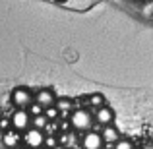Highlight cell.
Masks as SVG:
<instances>
[{"label":"cell","instance_id":"cell-11","mask_svg":"<svg viewBox=\"0 0 153 149\" xmlns=\"http://www.w3.org/2000/svg\"><path fill=\"white\" fill-rule=\"evenodd\" d=\"M89 105L95 107V108L107 107V99H105V95H101V93H91L89 95Z\"/></svg>","mask_w":153,"mask_h":149},{"label":"cell","instance_id":"cell-15","mask_svg":"<svg viewBox=\"0 0 153 149\" xmlns=\"http://www.w3.org/2000/svg\"><path fill=\"white\" fill-rule=\"evenodd\" d=\"M43 114H45V118L49 120V118H58V110H56V107H51V108H45V112H43Z\"/></svg>","mask_w":153,"mask_h":149},{"label":"cell","instance_id":"cell-10","mask_svg":"<svg viewBox=\"0 0 153 149\" xmlns=\"http://www.w3.org/2000/svg\"><path fill=\"white\" fill-rule=\"evenodd\" d=\"M54 107H56V110H58V114H62V116L72 114V110H74V105H72L70 99H58V103H56Z\"/></svg>","mask_w":153,"mask_h":149},{"label":"cell","instance_id":"cell-6","mask_svg":"<svg viewBox=\"0 0 153 149\" xmlns=\"http://www.w3.org/2000/svg\"><path fill=\"white\" fill-rule=\"evenodd\" d=\"M93 120L99 124V126H111L112 122H114V110H112L111 107H101V108H97V112H95V116H93Z\"/></svg>","mask_w":153,"mask_h":149},{"label":"cell","instance_id":"cell-7","mask_svg":"<svg viewBox=\"0 0 153 149\" xmlns=\"http://www.w3.org/2000/svg\"><path fill=\"white\" fill-rule=\"evenodd\" d=\"M103 138L99 132H87L82 138V149H103Z\"/></svg>","mask_w":153,"mask_h":149},{"label":"cell","instance_id":"cell-4","mask_svg":"<svg viewBox=\"0 0 153 149\" xmlns=\"http://www.w3.org/2000/svg\"><path fill=\"white\" fill-rule=\"evenodd\" d=\"M22 139L25 142V145L31 147V149H41L45 145V134L39 132V130H35V128H29Z\"/></svg>","mask_w":153,"mask_h":149},{"label":"cell","instance_id":"cell-13","mask_svg":"<svg viewBox=\"0 0 153 149\" xmlns=\"http://www.w3.org/2000/svg\"><path fill=\"white\" fill-rule=\"evenodd\" d=\"M112 149H134V143H132L130 139H122V138H120L118 142L112 145Z\"/></svg>","mask_w":153,"mask_h":149},{"label":"cell","instance_id":"cell-8","mask_svg":"<svg viewBox=\"0 0 153 149\" xmlns=\"http://www.w3.org/2000/svg\"><path fill=\"white\" fill-rule=\"evenodd\" d=\"M22 142H23L22 136H19L16 130L2 132V143H4V147H6V149H18Z\"/></svg>","mask_w":153,"mask_h":149},{"label":"cell","instance_id":"cell-3","mask_svg":"<svg viewBox=\"0 0 153 149\" xmlns=\"http://www.w3.org/2000/svg\"><path fill=\"white\" fill-rule=\"evenodd\" d=\"M12 101H14V105L19 110H27L29 105L33 103V95H31V91L25 89V87H16L14 93H12Z\"/></svg>","mask_w":153,"mask_h":149},{"label":"cell","instance_id":"cell-20","mask_svg":"<svg viewBox=\"0 0 153 149\" xmlns=\"http://www.w3.org/2000/svg\"><path fill=\"white\" fill-rule=\"evenodd\" d=\"M56 2H66V0H56Z\"/></svg>","mask_w":153,"mask_h":149},{"label":"cell","instance_id":"cell-17","mask_svg":"<svg viewBox=\"0 0 153 149\" xmlns=\"http://www.w3.org/2000/svg\"><path fill=\"white\" fill-rule=\"evenodd\" d=\"M51 149H66V147H64V145H60V143H58V145H54V147H51Z\"/></svg>","mask_w":153,"mask_h":149},{"label":"cell","instance_id":"cell-16","mask_svg":"<svg viewBox=\"0 0 153 149\" xmlns=\"http://www.w3.org/2000/svg\"><path fill=\"white\" fill-rule=\"evenodd\" d=\"M0 130L2 132H8V130H12V122H10V118H0Z\"/></svg>","mask_w":153,"mask_h":149},{"label":"cell","instance_id":"cell-9","mask_svg":"<svg viewBox=\"0 0 153 149\" xmlns=\"http://www.w3.org/2000/svg\"><path fill=\"white\" fill-rule=\"evenodd\" d=\"M99 134H101L103 142L111 143V145H114V143L120 139V132H118V128H116L114 124H111V126H103V130L99 132Z\"/></svg>","mask_w":153,"mask_h":149},{"label":"cell","instance_id":"cell-5","mask_svg":"<svg viewBox=\"0 0 153 149\" xmlns=\"http://www.w3.org/2000/svg\"><path fill=\"white\" fill-rule=\"evenodd\" d=\"M33 103L41 105L43 110H45V108H51V107L56 105V95H54L52 89H39L37 93H35V97H33Z\"/></svg>","mask_w":153,"mask_h":149},{"label":"cell","instance_id":"cell-14","mask_svg":"<svg viewBox=\"0 0 153 149\" xmlns=\"http://www.w3.org/2000/svg\"><path fill=\"white\" fill-rule=\"evenodd\" d=\"M27 112H29V116L33 118V116H39V114H43L45 110H43V107H41V105H37V103H31V105H29V108H27Z\"/></svg>","mask_w":153,"mask_h":149},{"label":"cell","instance_id":"cell-19","mask_svg":"<svg viewBox=\"0 0 153 149\" xmlns=\"http://www.w3.org/2000/svg\"><path fill=\"white\" fill-rule=\"evenodd\" d=\"M18 149H27V147H22V145H19V147H18Z\"/></svg>","mask_w":153,"mask_h":149},{"label":"cell","instance_id":"cell-2","mask_svg":"<svg viewBox=\"0 0 153 149\" xmlns=\"http://www.w3.org/2000/svg\"><path fill=\"white\" fill-rule=\"evenodd\" d=\"M10 122H12V130H16L19 134V132H27L29 130V124H31V116L27 110H16L12 112L10 116Z\"/></svg>","mask_w":153,"mask_h":149},{"label":"cell","instance_id":"cell-21","mask_svg":"<svg viewBox=\"0 0 153 149\" xmlns=\"http://www.w3.org/2000/svg\"><path fill=\"white\" fill-rule=\"evenodd\" d=\"M132 2H136V0H132Z\"/></svg>","mask_w":153,"mask_h":149},{"label":"cell","instance_id":"cell-1","mask_svg":"<svg viewBox=\"0 0 153 149\" xmlns=\"http://www.w3.org/2000/svg\"><path fill=\"white\" fill-rule=\"evenodd\" d=\"M91 124H93V116L89 114V110H85V108L72 110L70 126L74 128L76 132H91Z\"/></svg>","mask_w":153,"mask_h":149},{"label":"cell","instance_id":"cell-12","mask_svg":"<svg viewBox=\"0 0 153 149\" xmlns=\"http://www.w3.org/2000/svg\"><path fill=\"white\" fill-rule=\"evenodd\" d=\"M47 122H49V120L45 118V114H39V116H33V118H31L33 128H35V130H39V132H43L47 128Z\"/></svg>","mask_w":153,"mask_h":149},{"label":"cell","instance_id":"cell-18","mask_svg":"<svg viewBox=\"0 0 153 149\" xmlns=\"http://www.w3.org/2000/svg\"><path fill=\"white\" fill-rule=\"evenodd\" d=\"M142 149H153V145H146V147H142Z\"/></svg>","mask_w":153,"mask_h":149}]
</instances>
